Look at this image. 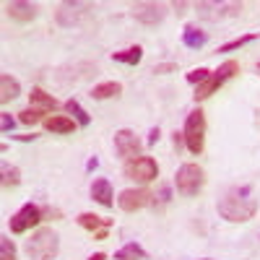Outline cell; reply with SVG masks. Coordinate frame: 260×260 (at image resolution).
<instances>
[{
	"mask_svg": "<svg viewBox=\"0 0 260 260\" xmlns=\"http://www.w3.org/2000/svg\"><path fill=\"white\" fill-rule=\"evenodd\" d=\"M208 76H211V71H208V68H195V71H190V73H187V81L201 86V83H203Z\"/></svg>",
	"mask_w": 260,
	"mask_h": 260,
	"instance_id": "83f0119b",
	"label": "cell"
},
{
	"mask_svg": "<svg viewBox=\"0 0 260 260\" xmlns=\"http://www.w3.org/2000/svg\"><path fill=\"white\" fill-rule=\"evenodd\" d=\"M6 13H8L13 21L29 24L31 18H37L39 6H37V3H26V0H11V3H6Z\"/></svg>",
	"mask_w": 260,
	"mask_h": 260,
	"instance_id": "4fadbf2b",
	"label": "cell"
},
{
	"mask_svg": "<svg viewBox=\"0 0 260 260\" xmlns=\"http://www.w3.org/2000/svg\"><path fill=\"white\" fill-rule=\"evenodd\" d=\"M175 71H177L175 62H161V65H154V71H151V73H175Z\"/></svg>",
	"mask_w": 260,
	"mask_h": 260,
	"instance_id": "4dcf8cb0",
	"label": "cell"
},
{
	"mask_svg": "<svg viewBox=\"0 0 260 260\" xmlns=\"http://www.w3.org/2000/svg\"><path fill=\"white\" fill-rule=\"evenodd\" d=\"M203 185H206V172H203V167L187 161V164H182V167L177 169L175 187H177L180 195H185V198H192V195H198V192L203 190Z\"/></svg>",
	"mask_w": 260,
	"mask_h": 260,
	"instance_id": "5b68a950",
	"label": "cell"
},
{
	"mask_svg": "<svg viewBox=\"0 0 260 260\" xmlns=\"http://www.w3.org/2000/svg\"><path fill=\"white\" fill-rule=\"evenodd\" d=\"M115 260H148V252L138 242H127L115 252Z\"/></svg>",
	"mask_w": 260,
	"mask_h": 260,
	"instance_id": "44dd1931",
	"label": "cell"
},
{
	"mask_svg": "<svg viewBox=\"0 0 260 260\" xmlns=\"http://www.w3.org/2000/svg\"><path fill=\"white\" fill-rule=\"evenodd\" d=\"M203 260H208V257H203Z\"/></svg>",
	"mask_w": 260,
	"mask_h": 260,
	"instance_id": "f35d334b",
	"label": "cell"
},
{
	"mask_svg": "<svg viewBox=\"0 0 260 260\" xmlns=\"http://www.w3.org/2000/svg\"><path fill=\"white\" fill-rule=\"evenodd\" d=\"M13 125H16V120L8 112H0V130H3V133H11Z\"/></svg>",
	"mask_w": 260,
	"mask_h": 260,
	"instance_id": "f546056e",
	"label": "cell"
},
{
	"mask_svg": "<svg viewBox=\"0 0 260 260\" xmlns=\"http://www.w3.org/2000/svg\"><path fill=\"white\" fill-rule=\"evenodd\" d=\"M21 94V83L11 76V73H3L0 76V102L8 104L11 99H16Z\"/></svg>",
	"mask_w": 260,
	"mask_h": 260,
	"instance_id": "d6986e66",
	"label": "cell"
},
{
	"mask_svg": "<svg viewBox=\"0 0 260 260\" xmlns=\"http://www.w3.org/2000/svg\"><path fill=\"white\" fill-rule=\"evenodd\" d=\"M130 13H133V18L141 21L143 26H156L167 16V6L164 3H133L130 6Z\"/></svg>",
	"mask_w": 260,
	"mask_h": 260,
	"instance_id": "8fae6325",
	"label": "cell"
},
{
	"mask_svg": "<svg viewBox=\"0 0 260 260\" xmlns=\"http://www.w3.org/2000/svg\"><path fill=\"white\" fill-rule=\"evenodd\" d=\"M89 260H107V255H104V252H94Z\"/></svg>",
	"mask_w": 260,
	"mask_h": 260,
	"instance_id": "8d00e7d4",
	"label": "cell"
},
{
	"mask_svg": "<svg viewBox=\"0 0 260 260\" xmlns=\"http://www.w3.org/2000/svg\"><path fill=\"white\" fill-rule=\"evenodd\" d=\"M125 177L127 180H136V182H151L159 177V164L156 159L151 156H138V159H130L125 161Z\"/></svg>",
	"mask_w": 260,
	"mask_h": 260,
	"instance_id": "52a82bcc",
	"label": "cell"
},
{
	"mask_svg": "<svg viewBox=\"0 0 260 260\" xmlns=\"http://www.w3.org/2000/svg\"><path fill=\"white\" fill-rule=\"evenodd\" d=\"M182 136H185V146L190 154H203V146H206V112L201 110H192L185 120V130H182Z\"/></svg>",
	"mask_w": 260,
	"mask_h": 260,
	"instance_id": "277c9868",
	"label": "cell"
},
{
	"mask_svg": "<svg viewBox=\"0 0 260 260\" xmlns=\"http://www.w3.org/2000/svg\"><path fill=\"white\" fill-rule=\"evenodd\" d=\"M89 13H91V3H73V0H68V3H60V6H57L55 18H57V24H60L62 29H73V26H78Z\"/></svg>",
	"mask_w": 260,
	"mask_h": 260,
	"instance_id": "ba28073f",
	"label": "cell"
},
{
	"mask_svg": "<svg viewBox=\"0 0 260 260\" xmlns=\"http://www.w3.org/2000/svg\"><path fill=\"white\" fill-rule=\"evenodd\" d=\"M13 138H16V141H24V143H26V141H37L39 136H37V133H26V136H13Z\"/></svg>",
	"mask_w": 260,
	"mask_h": 260,
	"instance_id": "1f68e13d",
	"label": "cell"
},
{
	"mask_svg": "<svg viewBox=\"0 0 260 260\" xmlns=\"http://www.w3.org/2000/svg\"><path fill=\"white\" fill-rule=\"evenodd\" d=\"M42 219H45V208L37 206V203H24V206H21V208L11 216V219H8V226H11L13 234H24V232H29L31 226H37Z\"/></svg>",
	"mask_w": 260,
	"mask_h": 260,
	"instance_id": "8992f818",
	"label": "cell"
},
{
	"mask_svg": "<svg viewBox=\"0 0 260 260\" xmlns=\"http://www.w3.org/2000/svg\"><path fill=\"white\" fill-rule=\"evenodd\" d=\"M78 127V122L68 115H50L45 117V130H50V133H60V136H68L73 133V130Z\"/></svg>",
	"mask_w": 260,
	"mask_h": 260,
	"instance_id": "9a60e30c",
	"label": "cell"
},
{
	"mask_svg": "<svg viewBox=\"0 0 260 260\" xmlns=\"http://www.w3.org/2000/svg\"><path fill=\"white\" fill-rule=\"evenodd\" d=\"M57 250H60V237L50 226L37 229L26 240V255L31 260H55Z\"/></svg>",
	"mask_w": 260,
	"mask_h": 260,
	"instance_id": "7a4b0ae2",
	"label": "cell"
},
{
	"mask_svg": "<svg viewBox=\"0 0 260 260\" xmlns=\"http://www.w3.org/2000/svg\"><path fill=\"white\" fill-rule=\"evenodd\" d=\"M257 213V198L252 192V185H237L219 201V216L232 224H245L255 219Z\"/></svg>",
	"mask_w": 260,
	"mask_h": 260,
	"instance_id": "6da1fadb",
	"label": "cell"
},
{
	"mask_svg": "<svg viewBox=\"0 0 260 260\" xmlns=\"http://www.w3.org/2000/svg\"><path fill=\"white\" fill-rule=\"evenodd\" d=\"M151 201H154V192L146 190V187H127L120 192V198H117V206L127 213H133V211H141L146 206H151Z\"/></svg>",
	"mask_w": 260,
	"mask_h": 260,
	"instance_id": "30bf717a",
	"label": "cell"
},
{
	"mask_svg": "<svg viewBox=\"0 0 260 260\" xmlns=\"http://www.w3.org/2000/svg\"><path fill=\"white\" fill-rule=\"evenodd\" d=\"M76 221L86 232H99V229H110L112 226V219H104V216H96V213H78Z\"/></svg>",
	"mask_w": 260,
	"mask_h": 260,
	"instance_id": "ac0fdd59",
	"label": "cell"
},
{
	"mask_svg": "<svg viewBox=\"0 0 260 260\" xmlns=\"http://www.w3.org/2000/svg\"><path fill=\"white\" fill-rule=\"evenodd\" d=\"M42 110H34V107H26V110H21L18 112V122H24V125H34V122H39L42 120Z\"/></svg>",
	"mask_w": 260,
	"mask_h": 260,
	"instance_id": "484cf974",
	"label": "cell"
},
{
	"mask_svg": "<svg viewBox=\"0 0 260 260\" xmlns=\"http://www.w3.org/2000/svg\"><path fill=\"white\" fill-rule=\"evenodd\" d=\"M257 71H260V62H257Z\"/></svg>",
	"mask_w": 260,
	"mask_h": 260,
	"instance_id": "74e56055",
	"label": "cell"
},
{
	"mask_svg": "<svg viewBox=\"0 0 260 260\" xmlns=\"http://www.w3.org/2000/svg\"><path fill=\"white\" fill-rule=\"evenodd\" d=\"M29 99H31V107H34V110H42V112H55L57 110V99L52 96V94H47L45 89H39V86H34V89H31V94H29Z\"/></svg>",
	"mask_w": 260,
	"mask_h": 260,
	"instance_id": "2e32d148",
	"label": "cell"
},
{
	"mask_svg": "<svg viewBox=\"0 0 260 260\" xmlns=\"http://www.w3.org/2000/svg\"><path fill=\"white\" fill-rule=\"evenodd\" d=\"M169 201H172V198H169V187H161V190H159V195H154V201H151V206L161 211Z\"/></svg>",
	"mask_w": 260,
	"mask_h": 260,
	"instance_id": "f1b7e54d",
	"label": "cell"
},
{
	"mask_svg": "<svg viewBox=\"0 0 260 260\" xmlns=\"http://www.w3.org/2000/svg\"><path fill=\"white\" fill-rule=\"evenodd\" d=\"M62 107H65V112H68V115H73V120H76L81 127H89V125H91V115L86 112V110H83V107H81L76 99H68Z\"/></svg>",
	"mask_w": 260,
	"mask_h": 260,
	"instance_id": "603a6c76",
	"label": "cell"
},
{
	"mask_svg": "<svg viewBox=\"0 0 260 260\" xmlns=\"http://www.w3.org/2000/svg\"><path fill=\"white\" fill-rule=\"evenodd\" d=\"M21 182V172L18 167H8L3 164V187H16Z\"/></svg>",
	"mask_w": 260,
	"mask_h": 260,
	"instance_id": "cb8c5ba5",
	"label": "cell"
},
{
	"mask_svg": "<svg viewBox=\"0 0 260 260\" xmlns=\"http://www.w3.org/2000/svg\"><path fill=\"white\" fill-rule=\"evenodd\" d=\"M141 148H143L141 138L130 127H122V130H117V133H115V151H117V156H122L125 161L138 159L141 156Z\"/></svg>",
	"mask_w": 260,
	"mask_h": 260,
	"instance_id": "9c48e42d",
	"label": "cell"
},
{
	"mask_svg": "<svg viewBox=\"0 0 260 260\" xmlns=\"http://www.w3.org/2000/svg\"><path fill=\"white\" fill-rule=\"evenodd\" d=\"M195 13L206 21H221L226 16H237L242 13V3H198Z\"/></svg>",
	"mask_w": 260,
	"mask_h": 260,
	"instance_id": "7c38bea8",
	"label": "cell"
},
{
	"mask_svg": "<svg viewBox=\"0 0 260 260\" xmlns=\"http://www.w3.org/2000/svg\"><path fill=\"white\" fill-rule=\"evenodd\" d=\"M0 260H16V245L8 237H0Z\"/></svg>",
	"mask_w": 260,
	"mask_h": 260,
	"instance_id": "4316f807",
	"label": "cell"
},
{
	"mask_svg": "<svg viewBox=\"0 0 260 260\" xmlns=\"http://www.w3.org/2000/svg\"><path fill=\"white\" fill-rule=\"evenodd\" d=\"M159 141V127H151V133H148V143H156Z\"/></svg>",
	"mask_w": 260,
	"mask_h": 260,
	"instance_id": "d6a6232c",
	"label": "cell"
},
{
	"mask_svg": "<svg viewBox=\"0 0 260 260\" xmlns=\"http://www.w3.org/2000/svg\"><path fill=\"white\" fill-rule=\"evenodd\" d=\"M94 240H107V229H99V232H94Z\"/></svg>",
	"mask_w": 260,
	"mask_h": 260,
	"instance_id": "d590c367",
	"label": "cell"
},
{
	"mask_svg": "<svg viewBox=\"0 0 260 260\" xmlns=\"http://www.w3.org/2000/svg\"><path fill=\"white\" fill-rule=\"evenodd\" d=\"M240 73V62L237 60H224L221 65H219V71H211V76L195 89V94H192V99L195 102H203V99H208L211 94H216L221 89V86L232 78V76H237Z\"/></svg>",
	"mask_w": 260,
	"mask_h": 260,
	"instance_id": "3957f363",
	"label": "cell"
},
{
	"mask_svg": "<svg viewBox=\"0 0 260 260\" xmlns=\"http://www.w3.org/2000/svg\"><path fill=\"white\" fill-rule=\"evenodd\" d=\"M91 198L104 206V208H112L115 206V192H112V182L107 180V177H99L91 182Z\"/></svg>",
	"mask_w": 260,
	"mask_h": 260,
	"instance_id": "5bb4252c",
	"label": "cell"
},
{
	"mask_svg": "<svg viewBox=\"0 0 260 260\" xmlns=\"http://www.w3.org/2000/svg\"><path fill=\"white\" fill-rule=\"evenodd\" d=\"M252 39H257V34H245V37H237V39L226 42V45H221V47H219V52H232V50H240L242 45H250Z\"/></svg>",
	"mask_w": 260,
	"mask_h": 260,
	"instance_id": "d4e9b609",
	"label": "cell"
},
{
	"mask_svg": "<svg viewBox=\"0 0 260 260\" xmlns=\"http://www.w3.org/2000/svg\"><path fill=\"white\" fill-rule=\"evenodd\" d=\"M96 167H99V159H96V156H94V159H89V161H86V169H89V172H94Z\"/></svg>",
	"mask_w": 260,
	"mask_h": 260,
	"instance_id": "e575fe53",
	"label": "cell"
},
{
	"mask_svg": "<svg viewBox=\"0 0 260 260\" xmlns=\"http://www.w3.org/2000/svg\"><path fill=\"white\" fill-rule=\"evenodd\" d=\"M182 42H185V47H190V50H201L206 42H208V34H206L201 26L187 24V26L182 29Z\"/></svg>",
	"mask_w": 260,
	"mask_h": 260,
	"instance_id": "e0dca14e",
	"label": "cell"
},
{
	"mask_svg": "<svg viewBox=\"0 0 260 260\" xmlns=\"http://www.w3.org/2000/svg\"><path fill=\"white\" fill-rule=\"evenodd\" d=\"M122 91V83L120 81H104V83H96L94 89H91V99H96V102H104V99H112V96H117Z\"/></svg>",
	"mask_w": 260,
	"mask_h": 260,
	"instance_id": "ffe728a7",
	"label": "cell"
},
{
	"mask_svg": "<svg viewBox=\"0 0 260 260\" xmlns=\"http://www.w3.org/2000/svg\"><path fill=\"white\" fill-rule=\"evenodd\" d=\"M143 57V47L141 45H133V47H125L120 52H112V60L115 62H125V65H138Z\"/></svg>",
	"mask_w": 260,
	"mask_h": 260,
	"instance_id": "7402d4cb",
	"label": "cell"
},
{
	"mask_svg": "<svg viewBox=\"0 0 260 260\" xmlns=\"http://www.w3.org/2000/svg\"><path fill=\"white\" fill-rule=\"evenodd\" d=\"M172 141H175V146L180 148V146L185 143V136H182V133H177V130H175V136H172Z\"/></svg>",
	"mask_w": 260,
	"mask_h": 260,
	"instance_id": "836d02e7",
	"label": "cell"
}]
</instances>
